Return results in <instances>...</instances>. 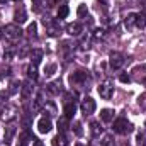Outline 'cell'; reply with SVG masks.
Here are the masks:
<instances>
[{
  "label": "cell",
  "instance_id": "cell-35",
  "mask_svg": "<svg viewBox=\"0 0 146 146\" xmlns=\"http://www.w3.org/2000/svg\"><path fill=\"white\" fill-rule=\"evenodd\" d=\"M138 104L141 106V109H146V94L139 95V99H138Z\"/></svg>",
  "mask_w": 146,
  "mask_h": 146
},
{
  "label": "cell",
  "instance_id": "cell-14",
  "mask_svg": "<svg viewBox=\"0 0 146 146\" xmlns=\"http://www.w3.org/2000/svg\"><path fill=\"white\" fill-rule=\"evenodd\" d=\"M42 56H44V53H42V49H33L31 53H29V58H31V65H34L37 66L39 63H41V60H42Z\"/></svg>",
  "mask_w": 146,
  "mask_h": 146
},
{
  "label": "cell",
  "instance_id": "cell-5",
  "mask_svg": "<svg viewBox=\"0 0 146 146\" xmlns=\"http://www.w3.org/2000/svg\"><path fill=\"white\" fill-rule=\"evenodd\" d=\"M90 80V73L88 72H83V70H78L70 75V83L72 85H83Z\"/></svg>",
  "mask_w": 146,
  "mask_h": 146
},
{
  "label": "cell",
  "instance_id": "cell-27",
  "mask_svg": "<svg viewBox=\"0 0 146 146\" xmlns=\"http://www.w3.org/2000/svg\"><path fill=\"white\" fill-rule=\"evenodd\" d=\"M21 85H22V83H19L17 80H14V82L9 85V95H12V94H17V92H19V88H21Z\"/></svg>",
  "mask_w": 146,
  "mask_h": 146
},
{
  "label": "cell",
  "instance_id": "cell-32",
  "mask_svg": "<svg viewBox=\"0 0 146 146\" xmlns=\"http://www.w3.org/2000/svg\"><path fill=\"white\" fill-rule=\"evenodd\" d=\"M44 109H48V110H49V115L56 114V106H54L53 102H49V100H46V102H44Z\"/></svg>",
  "mask_w": 146,
  "mask_h": 146
},
{
  "label": "cell",
  "instance_id": "cell-34",
  "mask_svg": "<svg viewBox=\"0 0 146 146\" xmlns=\"http://www.w3.org/2000/svg\"><path fill=\"white\" fill-rule=\"evenodd\" d=\"M119 80H121L122 83H129V82H131V76H129L127 73H121V75H119Z\"/></svg>",
  "mask_w": 146,
  "mask_h": 146
},
{
  "label": "cell",
  "instance_id": "cell-30",
  "mask_svg": "<svg viewBox=\"0 0 146 146\" xmlns=\"http://www.w3.org/2000/svg\"><path fill=\"white\" fill-rule=\"evenodd\" d=\"M87 14H88L87 5H85V3H80V5H78V9H76V15H78V17H85Z\"/></svg>",
  "mask_w": 146,
  "mask_h": 146
},
{
  "label": "cell",
  "instance_id": "cell-41",
  "mask_svg": "<svg viewBox=\"0 0 146 146\" xmlns=\"http://www.w3.org/2000/svg\"><path fill=\"white\" fill-rule=\"evenodd\" d=\"M95 37H104V31H97L95 33Z\"/></svg>",
  "mask_w": 146,
  "mask_h": 146
},
{
  "label": "cell",
  "instance_id": "cell-13",
  "mask_svg": "<svg viewBox=\"0 0 146 146\" xmlns=\"http://www.w3.org/2000/svg\"><path fill=\"white\" fill-rule=\"evenodd\" d=\"M66 33H68L70 36H80V34L83 33V26H82L80 22L68 24V26H66Z\"/></svg>",
  "mask_w": 146,
  "mask_h": 146
},
{
  "label": "cell",
  "instance_id": "cell-38",
  "mask_svg": "<svg viewBox=\"0 0 146 146\" xmlns=\"http://www.w3.org/2000/svg\"><path fill=\"white\" fill-rule=\"evenodd\" d=\"M9 99V92H0V102H5Z\"/></svg>",
  "mask_w": 146,
  "mask_h": 146
},
{
  "label": "cell",
  "instance_id": "cell-3",
  "mask_svg": "<svg viewBox=\"0 0 146 146\" xmlns=\"http://www.w3.org/2000/svg\"><path fill=\"white\" fill-rule=\"evenodd\" d=\"M124 63H126V58H124L122 53L114 51V53H110L109 54V66L112 68V70H119V68H122Z\"/></svg>",
  "mask_w": 146,
  "mask_h": 146
},
{
  "label": "cell",
  "instance_id": "cell-20",
  "mask_svg": "<svg viewBox=\"0 0 146 146\" xmlns=\"http://www.w3.org/2000/svg\"><path fill=\"white\" fill-rule=\"evenodd\" d=\"M53 146H68V139L63 133H58V136L53 139Z\"/></svg>",
  "mask_w": 146,
  "mask_h": 146
},
{
  "label": "cell",
  "instance_id": "cell-36",
  "mask_svg": "<svg viewBox=\"0 0 146 146\" xmlns=\"http://www.w3.org/2000/svg\"><path fill=\"white\" fill-rule=\"evenodd\" d=\"M42 2H44V0H33V5H34V10H36V12H39V10H41Z\"/></svg>",
  "mask_w": 146,
  "mask_h": 146
},
{
  "label": "cell",
  "instance_id": "cell-40",
  "mask_svg": "<svg viewBox=\"0 0 146 146\" xmlns=\"http://www.w3.org/2000/svg\"><path fill=\"white\" fill-rule=\"evenodd\" d=\"M46 2H48V7H53V5H54L58 0H46Z\"/></svg>",
  "mask_w": 146,
  "mask_h": 146
},
{
  "label": "cell",
  "instance_id": "cell-4",
  "mask_svg": "<svg viewBox=\"0 0 146 146\" xmlns=\"http://www.w3.org/2000/svg\"><path fill=\"white\" fill-rule=\"evenodd\" d=\"M3 34H5L7 39H10V41H17V39H21V36H22V31H21V27L17 24H9L3 29Z\"/></svg>",
  "mask_w": 146,
  "mask_h": 146
},
{
  "label": "cell",
  "instance_id": "cell-16",
  "mask_svg": "<svg viewBox=\"0 0 146 146\" xmlns=\"http://www.w3.org/2000/svg\"><path fill=\"white\" fill-rule=\"evenodd\" d=\"M90 133H92V138H100V134L104 133V127L100 126V122H90Z\"/></svg>",
  "mask_w": 146,
  "mask_h": 146
},
{
  "label": "cell",
  "instance_id": "cell-37",
  "mask_svg": "<svg viewBox=\"0 0 146 146\" xmlns=\"http://www.w3.org/2000/svg\"><path fill=\"white\" fill-rule=\"evenodd\" d=\"M12 56H14V51H12V49H9V51L3 53V58H5V60H10Z\"/></svg>",
  "mask_w": 146,
  "mask_h": 146
},
{
  "label": "cell",
  "instance_id": "cell-24",
  "mask_svg": "<svg viewBox=\"0 0 146 146\" xmlns=\"http://www.w3.org/2000/svg\"><path fill=\"white\" fill-rule=\"evenodd\" d=\"M27 76H29V80L36 82V80H37V66L29 65V66H27Z\"/></svg>",
  "mask_w": 146,
  "mask_h": 146
},
{
  "label": "cell",
  "instance_id": "cell-23",
  "mask_svg": "<svg viewBox=\"0 0 146 146\" xmlns=\"http://www.w3.org/2000/svg\"><path fill=\"white\" fill-rule=\"evenodd\" d=\"M124 26H126L127 29L134 27V26H136V14H127V17L124 19Z\"/></svg>",
  "mask_w": 146,
  "mask_h": 146
},
{
  "label": "cell",
  "instance_id": "cell-8",
  "mask_svg": "<svg viewBox=\"0 0 146 146\" xmlns=\"http://www.w3.org/2000/svg\"><path fill=\"white\" fill-rule=\"evenodd\" d=\"M33 92H34V83H33V80L22 82V85H21V97H22V100H29V99L33 97Z\"/></svg>",
  "mask_w": 146,
  "mask_h": 146
},
{
  "label": "cell",
  "instance_id": "cell-12",
  "mask_svg": "<svg viewBox=\"0 0 146 146\" xmlns=\"http://www.w3.org/2000/svg\"><path fill=\"white\" fill-rule=\"evenodd\" d=\"M46 90L49 92V94H53V95H60L61 94V82L60 80H54V82H49L48 85H46Z\"/></svg>",
  "mask_w": 146,
  "mask_h": 146
},
{
  "label": "cell",
  "instance_id": "cell-7",
  "mask_svg": "<svg viewBox=\"0 0 146 146\" xmlns=\"http://www.w3.org/2000/svg\"><path fill=\"white\" fill-rule=\"evenodd\" d=\"M80 109H82L83 115H92L95 112V109H97V104H95V100L92 97H85L82 100V104H80Z\"/></svg>",
  "mask_w": 146,
  "mask_h": 146
},
{
  "label": "cell",
  "instance_id": "cell-33",
  "mask_svg": "<svg viewBox=\"0 0 146 146\" xmlns=\"http://www.w3.org/2000/svg\"><path fill=\"white\" fill-rule=\"evenodd\" d=\"M138 145L146 146V133H139V134H138Z\"/></svg>",
  "mask_w": 146,
  "mask_h": 146
},
{
  "label": "cell",
  "instance_id": "cell-26",
  "mask_svg": "<svg viewBox=\"0 0 146 146\" xmlns=\"http://www.w3.org/2000/svg\"><path fill=\"white\" fill-rule=\"evenodd\" d=\"M68 14H70L68 5H60V9H58V19H66Z\"/></svg>",
  "mask_w": 146,
  "mask_h": 146
},
{
  "label": "cell",
  "instance_id": "cell-11",
  "mask_svg": "<svg viewBox=\"0 0 146 146\" xmlns=\"http://www.w3.org/2000/svg\"><path fill=\"white\" fill-rule=\"evenodd\" d=\"M15 133H17V129H15V126H14V124H10V126H7V127H5V136H3V143H5L7 146L12 145V139H14Z\"/></svg>",
  "mask_w": 146,
  "mask_h": 146
},
{
  "label": "cell",
  "instance_id": "cell-39",
  "mask_svg": "<svg viewBox=\"0 0 146 146\" xmlns=\"http://www.w3.org/2000/svg\"><path fill=\"white\" fill-rule=\"evenodd\" d=\"M33 146H44V143H42L41 139H36V138H33Z\"/></svg>",
  "mask_w": 146,
  "mask_h": 146
},
{
  "label": "cell",
  "instance_id": "cell-19",
  "mask_svg": "<svg viewBox=\"0 0 146 146\" xmlns=\"http://www.w3.org/2000/svg\"><path fill=\"white\" fill-rule=\"evenodd\" d=\"M75 112H76V104L75 102H66L65 104V115L68 119H72L73 115H75Z\"/></svg>",
  "mask_w": 146,
  "mask_h": 146
},
{
  "label": "cell",
  "instance_id": "cell-42",
  "mask_svg": "<svg viewBox=\"0 0 146 146\" xmlns=\"http://www.w3.org/2000/svg\"><path fill=\"white\" fill-rule=\"evenodd\" d=\"M19 146H27V143H24V141H21V143H19Z\"/></svg>",
  "mask_w": 146,
  "mask_h": 146
},
{
  "label": "cell",
  "instance_id": "cell-10",
  "mask_svg": "<svg viewBox=\"0 0 146 146\" xmlns=\"http://www.w3.org/2000/svg\"><path fill=\"white\" fill-rule=\"evenodd\" d=\"M46 26H48V34L51 37L60 36V31H61V19H60V21H49Z\"/></svg>",
  "mask_w": 146,
  "mask_h": 146
},
{
  "label": "cell",
  "instance_id": "cell-18",
  "mask_svg": "<svg viewBox=\"0 0 146 146\" xmlns=\"http://www.w3.org/2000/svg\"><path fill=\"white\" fill-rule=\"evenodd\" d=\"M114 110L112 109H102L100 110V119H102V122H112L114 121Z\"/></svg>",
  "mask_w": 146,
  "mask_h": 146
},
{
  "label": "cell",
  "instance_id": "cell-9",
  "mask_svg": "<svg viewBox=\"0 0 146 146\" xmlns=\"http://www.w3.org/2000/svg\"><path fill=\"white\" fill-rule=\"evenodd\" d=\"M51 127H53V122H51V119L49 117H41L39 121H37V131L41 133V134H46V133H49L51 131Z\"/></svg>",
  "mask_w": 146,
  "mask_h": 146
},
{
  "label": "cell",
  "instance_id": "cell-46",
  "mask_svg": "<svg viewBox=\"0 0 146 146\" xmlns=\"http://www.w3.org/2000/svg\"><path fill=\"white\" fill-rule=\"evenodd\" d=\"M15 2H19V0H15Z\"/></svg>",
  "mask_w": 146,
  "mask_h": 146
},
{
  "label": "cell",
  "instance_id": "cell-21",
  "mask_svg": "<svg viewBox=\"0 0 146 146\" xmlns=\"http://www.w3.org/2000/svg\"><path fill=\"white\" fill-rule=\"evenodd\" d=\"M136 27H139V29L146 27V14L145 12H138L136 14Z\"/></svg>",
  "mask_w": 146,
  "mask_h": 146
},
{
  "label": "cell",
  "instance_id": "cell-15",
  "mask_svg": "<svg viewBox=\"0 0 146 146\" xmlns=\"http://www.w3.org/2000/svg\"><path fill=\"white\" fill-rule=\"evenodd\" d=\"M14 21H15V24H24L27 21V14H26V9L24 7H19L14 12Z\"/></svg>",
  "mask_w": 146,
  "mask_h": 146
},
{
  "label": "cell",
  "instance_id": "cell-45",
  "mask_svg": "<svg viewBox=\"0 0 146 146\" xmlns=\"http://www.w3.org/2000/svg\"><path fill=\"white\" fill-rule=\"evenodd\" d=\"M2 78H3V72H0V80H2Z\"/></svg>",
  "mask_w": 146,
  "mask_h": 146
},
{
  "label": "cell",
  "instance_id": "cell-44",
  "mask_svg": "<svg viewBox=\"0 0 146 146\" xmlns=\"http://www.w3.org/2000/svg\"><path fill=\"white\" fill-rule=\"evenodd\" d=\"M7 2H9V0H0V3H7Z\"/></svg>",
  "mask_w": 146,
  "mask_h": 146
},
{
  "label": "cell",
  "instance_id": "cell-31",
  "mask_svg": "<svg viewBox=\"0 0 146 146\" xmlns=\"http://www.w3.org/2000/svg\"><path fill=\"white\" fill-rule=\"evenodd\" d=\"M27 34L31 37H36L37 36V24L36 22H33V24H29L27 26Z\"/></svg>",
  "mask_w": 146,
  "mask_h": 146
},
{
  "label": "cell",
  "instance_id": "cell-25",
  "mask_svg": "<svg viewBox=\"0 0 146 146\" xmlns=\"http://www.w3.org/2000/svg\"><path fill=\"white\" fill-rule=\"evenodd\" d=\"M100 146H115V141H114V136L112 134H106L100 141Z\"/></svg>",
  "mask_w": 146,
  "mask_h": 146
},
{
  "label": "cell",
  "instance_id": "cell-6",
  "mask_svg": "<svg viewBox=\"0 0 146 146\" xmlns=\"http://www.w3.org/2000/svg\"><path fill=\"white\" fill-rule=\"evenodd\" d=\"M17 114H19V109L15 106H5L0 110V119L5 121V122H10V121H14L17 117Z\"/></svg>",
  "mask_w": 146,
  "mask_h": 146
},
{
  "label": "cell",
  "instance_id": "cell-28",
  "mask_svg": "<svg viewBox=\"0 0 146 146\" xmlns=\"http://www.w3.org/2000/svg\"><path fill=\"white\" fill-rule=\"evenodd\" d=\"M56 63H49V65H46V68H44V73H46V76H53L54 73H56Z\"/></svg>",
  "mask_w": 146,
  "mask_h": 146
},
{
  "label": "cell",
  "instance_id": "cell-2",
  "mask_svg": "<svg viewBox=\"0 0 146 146\" xmlns=\"http://www.w3.org/2000/svg\"><path fill=\"white\" fill-rule=\"evenodd\" d=\"M99 95H100L104 100L112 99V95H114V83H112L110 80H106V82H102V83L99 85Z\"/></svg>",
  "mask_w": 146,
  "mask_h": 146
},
{
  "label": "cell",
  "instance_id": "cell-29",
  "mask_svg": "<svg viewBox=\"0 0 146 146\" xmlns=\"http://www.w3.org/2000/svg\"><path fill=\"white\" fill-rule=\"evenodd\" d=\"M72 129H73V133H75L78 138H82V136H83V129H82V124H80L78 121H75V122H73Z\"/></svg>",
  "mask_w": 146,
  "mask_h": 146
},
{
  "label": "cell",
  "instance_id": "cell-17",
  "mask_svg": "<svg viewBox=\"0 0 146 146\" xmlns=\"http://www.w3.org/2000/svg\"><path fill=\"white\" fill-rule=\"evenodd\" d=\"M68 121H70V119H68L66 115H61V117L58 119V133H63V134H65V133L68 131V127H70Z\"/></svg>",
  "mask_w": 146,
  "mask_h": 146
},
{
  "label": "cell",
  "instance_id": "cell-43",
  "mask_svg": "<svg viewBox=\"0 0 146 146\" xmlns=\"http://www.w3.org/2000/svg\"><path fill=\"white\" fill-rule=\"evenodd\" d=\"M3 36V29H2V27H0V37Z\"/></svg>",
  "mask_w": 146,
  "mask_h": 146
},
{
  "label": "cell",
  "instance_id": "cell-1",
  "mask_svg": "<svg viewBox=\"0 0 146 146\" xmlns=\"http://www.w3.org/2000/svg\"><path fill=\"white\" fill-rule=\"evenodd\" d=\"M112 129H114V133H117V134H129V133H133L134 126H133L126 117H117V119L114 121Z\"/></svg>",
  "mask_w": 146,
  "mask_h": 146
},
{
  "label": "cell",
  "instance_id": "cell-22",
  "mask_svg": "<svg viewBox=\"0 0 146 146\" xmlns=\"http://www.w3.org/2000/svg\"><path fill=\"white\" fill-rule=\"evenodd\" d=\"M21 124H22V127H24L26 131L31 127V124H33V117H31V114H29V112H26V114L22 115V119H21Z\"/></svg>",
  "mask_w": 146,
  "mask_h": 146
}]
</instances>
